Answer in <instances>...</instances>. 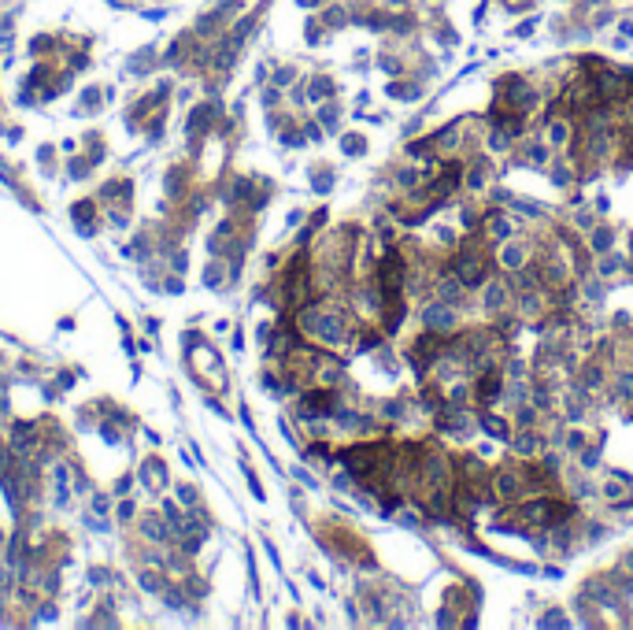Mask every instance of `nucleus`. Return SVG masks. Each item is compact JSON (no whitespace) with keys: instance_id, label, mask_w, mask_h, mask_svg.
<instances>
[{"instance_id":"1","label":"nucleus","mask_w":633,"mask_h":630,"mask_svg":"<svg viewBox=\"0 0 633 630\" xmlns=\"http://www.w3.org/2000/svg\"><path fill=\"white\" fill-rule=\"evenodd\" d=\"M418 323H422V330L452 337L463 327V304H448V301H437V297H426L422 308H418Z\"/></svg>"},{"instance_id":"2","label":"nucleus","mask_w":633,"mask_h":630,"mask_svg":"<svg viewBox=\"0 0 633 630\" xmlns=\"http://www.w3.org/2000/svg\"><path fill=\"white\" fill-rule=\"evenodd\" d=\"M585 249L592 252V256H604V252L615 249V227H608V223H596V227L585 234Z\"/></svg>"}]
</instances>
